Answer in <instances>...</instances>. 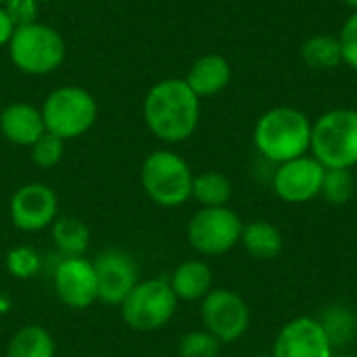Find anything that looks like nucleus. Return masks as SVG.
<instances>
[{"label":"nucleus","instance_id":"14","mask_svg":"<svg viewBox=\"0 0 357 357\" xmlns=\"http://www.w3.org/2000/svg\"><path fill=\"white\" fill-rule=\"evenodd\" d=\"M335 354L316 318H295L276 337L272 357H331Z\"/></svg>","mask_w":357,"mask_h":357},{"label":"nucleus","instance_id":"15","mask_svg":"<svg viewBox=\"0 0 357 357\" xmlns=\"http://www.w3.org/2000/svg\"><path fill=\"white\" fill-rule=\"evenodd\" d=\"M0 130L13 144L31 146L46 132V126L38 109H33L31 105L17 102L2 111Z\"/></svg>","mask_w":357,"mask_h":357},{"label":"nucleus","instance_id":"21","mask_svg":"<svg viewBox=\"0 0 357 357\" xmlns=\"http://www.w3.org/2000/svg\"><path fill=\"white\" fill-rule=\"evenodd\" d=\"M301 59L310 69H335L343 63L341 42L335 36H312L301 46Z\"/></svg>","mask_w":357,"mask_h":357},{"label":"nucleus","instance_id":"29","mask_svg":"<svg viewBox=\"0 0 357 357\" xmlns=\"http://www.w3.org/2000/svg\"><path fill=\"white\" fill-rule=\"evenodd\" d=\"M4 10L10 17L15 29L23 27V25H29V23H36L33 21V17H36V0H6Z\"/></svg>","mask_w":357,"mask_h":357},{"label":"nucleus","instance_id":"20","mask_svg":"<svg viewBox=\"0 0 357 357\" xmlns=\"http://www.w3.org/2000/svg\"><path fill=\"white\" fill-rule=\"evenodd\" d=\"M6 357H54V339L44 326L27 324L10 339Z\"/></svg>","mask_w":357,"mask_h":357},{"label":"nucleus","instance_id":"7","mask_svg":"<svg viewBox=\"0 0 357 357\" xmlns=\"http://www.w3.org/2000/svg\"><path fill=\"white\" fill-rule=\"evenodd\" d=\"M96 100L82 88H59L54 90L42 109L46 132L69 140L86 134L96 121Z\"/></svg>","mask_w":357,"mask_h":357},{"label":"nucleus","instance_id":"2","mask_svg":"<svg viewBox=\"0 0 357 357\" xmlns=\"http://www.w3.org/2000/svg\"><path fill=\"white\" fill-rule=\"evenodd\" d=\"M253 142L264 159L276 165L287 163L307 155L312 144V121L295 107H274L257 119Z\"/></svg>","mask_w":357,"mask_h":357},{"label":"nucleus","instance_id":"10","mask_svg":"<svg viewBox=\"0 0 357 357\" xmlns=\"http://www.w3.org/2000/svg\"><path fill=\"white\" fill-rule=\"evenodd\" d=\"M324 167L312 155L280 163L274 174V190L284 203H307L320 195Z\"/></svg>","mask_w":357,"mask_h":357},{"label":"nucleus","instance_id":"27","mask_svg":"<svg viewBox=\"0 0 357 357\" xmlns=\"http://www.w3.org/2000/svg\"><path fill=\"white\" fill-rule=\"evenodd\" d=\"M6 270L15 278H31L40 270V257L29 247H15L6 255Z\"/></svg>","mask_w":357,"mask_h":357},{"label":"nucleus","instance_id":"8","mask_svg":"<svg viewBox=\"0 0 357 357\" xmlns=\"http://www.w3.org/2000/svg\"><path fill=\"white\" fill-rule=\"evenodd\" d=\"M243 222L230 207H203L188 222V243L201 255H224L241 243Z\"/></svg>","mask_w":357,"mask_h":357},{"label":"nucleus","instance_id":"26","mask_svg":"<svg viewBox=\"0 0 357 357\" xmlns=\"http://www.w3.org/2000/svg\"><path fill=\"white\" fill-rule=\"evenodd\" d=\"M63 153H65V140L50 132H44L31 144V159L40 167H54L63 159Z\"/></svg>","mask_w":357,"mask_h":357},{"label":"nucleus","instance_id":"25","mask_svg":"<svg viewBox=\"0 0 357 357\" xmlns=\"http://www.w3.org/2000/svg\"><path fill=\"white\" fill-rule=\"evenodd\" d=\"M178 351L182 357H218L220 341L207 331H192L180 339Z\"/></svg>","mask_w":357,"mask_h":357},{"label":"nucleus","instance_id":"19","mask_svg":"<svg viewBox=\"0 0 357 357\" xmlns=\"http://www.w3.org/2000/svg\"><path fill=\"white\" fill-rule=\"evenodd\" d=\"M241 243L249 255L255 259H276L282 251V234L280 230L264 220H255L243 226Z\"/></svg>","mask_w":357,"mask_h":357},{"label":"nucleus","instance_id":"6","mask_svg":"<svg viewBox=\"0 0 357 357\" xmlns=\"http://www.w3.org/2000/svg\"><path fill=\"white\" fill-rule=\"evenodd\" d=\"M10 59L25 73H48L54 71L65 59V42L48 25L29 23L17 27L10 38Z\"/></svg>","mask_w":357,"mask_h":357},{"label":"nucleus","instance_id":"3","mask_svg":"<svg viewBox=\"0 0 357 357\" xmlns=\"http://www.w3.org/2000/svg\"><path fill=\"white\" fill-rule=\"evenodd\" d=\"M312 157L324 169L357 165V111L331 109L312 123Z\"/></svg>","mask_w":357,"mask_h":357},{"label":"nucleus","instance_id":"13","mask_svg":"<svg viewBox=\"0 0 357 357\" xmlns=\"http://www.w3.org/2000/svg\"><path fill=\"white\" fill-rule=\"evenodd\" d=\"M56 195L44 184H25L10 199V220L23 232H40L56 220Z\"/></svg>","mask_w":357,"mask_h":357},{"label":"nucleus","instance_id":"32","mask_svg":"<svg viewBox=\"0 0 357 357\" xmlns=\"http://www.w3.org/2000/svg\"><path fill=\"white\" fill-rule=\"evenodd\" d=\"M331 357H347V356H341V354H333Z\"/></svg>","mask_w":357,"mask_h":357},{"label":"nucleus","instance_id":"18","mask_svg":"<svg viewBox=\"0 0 357 357\" xmlns=\"http://www.w3.org/2000/svg\"><path fill=\"white\" fill-rule=\"evenodd\" d=\"M326 333L333 349L347 347L357 337V316L356 312L345 303H333L322 310L320 318H316Z\"/></svg>","mask_w":357,"mask_h":357},{"label":"nucleus","instance_id":"1","mask_svg":"<svg viewBox=\"0 0 357 357\" xmlns=\"http://www.w3.org/2000/svg\"><path fill=\"white\" fill-rule=\"evenodd\" d=\"M201 105L186 79H163L151 88L144 100L149 130L165 142H182L199 126Z\"/></svg>","mask_w":357,"mask_h":357},{"label":"nucleus","instance_id":"24","mask_svg":"<svg viewBox=\"0 0 357 357\" xmlns=\"http://www.w3.org/2000/svg\"><path fill=\"white\" fill-rule=\"evenodd\" d=\"M356 182L351 176V169H326L322 178L320 195L331 205H343L354 197Z\"/></svg>","mask_w":357,"mask_h":357},{"label":"nucleus","instance_id":"4","mask_svg":"<svg viewBox=\"0 0 357 357\" xmlns=\"http://www.w3.org/2000/svg\"><path fill=\"white\" fill-rule=\"evenodd\" d=\"M192 172L188 163L172 151L151 153L140 172L142 188L161 207H178L192 197Z\"/></svg>","mask_w":357,"mask_h":357},{"label":"nucleus","instance_id":"17","mask_svg":"<svg viewBox=\"0 0 357 357\" xmlns=\"http://www.w3.org/2000/svg\"><path fill=\"white\" fill-rule=\"evenodd\" d=\"M211 284H213L211 268L201 259H190L180 264L169 280V287L174 289L176 297L184 301L203 299L211 291Z\"/></svg>","mask_w":357,"mask_h":357},{"label":"nucleus","instance_id":"28","mask_svg":"<svg viewBox=\"0 0 357 357\" xmlns=\"http://www.w3.org/2000/svg\"><path fill=\"white\" fill-rule=\"evenodd\" d=\"M339 42H341L343 63L357 71V10H354V15H349L347 21L343 23Z\"/></svg>","mask_w":357,"mask_h":357},{"label":"nucleus","instance_id":"35","mask_svg":"<svg viewBox=\"0 0 357 357\" xmlns=\"http://www.w3.org/2000/svg\"><path fill=\"white\" fill-rule=\"evenodd\" d=\"M2 2H6V0H0V4H2Z\"/></svg>","mask_w":357,"mask_h":357},{"label":"nucleus","instance_id":"22","mask_svg":"<svg viewBox=\"0 0 357 357\" xmlns=\"http://www.w3.org/2000/svg\"><path fill=\"white\" fill-rule=\"evenodd\" d=\"M192 199L203 207H226L232 199V182L220 172H203L192 178Z\"/></svg>","mask_w":357,"mask_h":357},{"label":"nucleus","instance_id":"12","mask_svg":"<svg viewBox=\"0 0 357 357\" xmlns=\"http://www.w3.org/2000/svg\"><path fill=\"white\" fill-rule=\"evenodd\" d=\"M54 291L59 299L73 310H86L98 301V280L92 261L65 257L54 270Z\"/></svg>","mask_w":357,"mask_h":357},{"label":"nucleus","instance_id":"30","mask_svg":"<svg viewBox=\"0 0 357 357\" xmlns=\"http://www.w3.org/2000/svg\"><path fill=\"white\" fill-rule=\"evenodd\" d=\"M13 31H15V25H13L10 17L6 15L4 8H0V46L6 44V42H10Z\"/></svg>","mask_w":357,"mask_h":357},{"label":"nucleus","instance_id":"34","mask_svg":"<svg viewBox=\"0 0 357 357\" xmlns=\"http://www.w3.org/2000/svg\"><path fill=\"white\" fill-rule=\"evenodd\" d=\"M257 357H272V356H257Z\"/></svg>","mask_w":357,"mask_h":357},{"label":"nucleus","instance_id":"31","mask_svg":"<svg viewBox=\"0 0 357 357\" xmlns=\"http://www.w3.org/2000/svg\"><path fill=\"white\" fill-rule=\"evenodd\" d=\"M349 8H354V10H357V0H343Z\"/></svg>","mask_w":357,"mask_h":357},{"label":"nucleus","instance_id":"23","mask_svg":"<svg viewBox=\"0 0 357 357\" xmlns=\"http://www.w3.org/2000/svg\"><path fill=\"white\" fill-rule=\"evenodd\" d=\"M52 238L67 257H79L88 247L90 230L77 218H61L52 222Z\"/></svg>","mask_w":357,"mask_h":357},{"label":"nucleus","instance_id":"5","mask_svg":"<svg viewBox=\"0 0 357 357\" xmlns=\"http://www.w3.org/2000/svg\"><path fill=\"white\" fill-rule=\"evenodd\" d=\"M178 297L167 280L151 278L138 282L121 303L123 322L142 333L163 328L176 314Z\"/></svg>","mask_w":357,"mask_h":357},{"label":"nucleus","instance_id":"9","mask_svg":"<svg viewBox=\"0 0 357 357\" xmlns=\"http://www.w3.org/2000/svg\"><path fill=\"white\" fill-rule=\"evenodd\" d=\"M201 318L205 331L211 333L220 343L238 341L251 322L249 305L241 295L228 289H211L201 303Z\"/></svg>","mask_w":357,"mask_h":357},{"label":"nucleus","instance_id":"16","mask_svg":"<svg viewBox=\"0 0 357 357\" xmlns=\"http://www.w3.org/2000/svg\"><path fill=\"white\" fill-rule=\"evenodd\" d=\"M230 75H232L230 63L224 56L207 54V56H201L190 67L186 84L199 98H203V96H213V94L222 92L228 86Z\"/></svg>","mask_w":357,"mask_h":357},{"label":"nucleus","instance_id":"33","mask_svg":"<svg viewBox=\"0 0 357 357\" xmlns=\"http://www.w3.org/2000/svg\"><path fill=\"white\" fill-rule=\"evenodd\" d=\"M36 2H46V0H36Z\"/></svg>","mask_w":357,"mask_h":357},{"label":"nucleus","instance_id":"11","mask_svg":"<svg viewBox=\"0 0 357 357\" xmlns=\"http://www.w3.org/2000/svg\"><path fill=\"white\" fill-rule=\"evenodd\" d=\"M92 266L98 280V299L107 305H121L138 284V268L123 251H105L92 261Z\"/></svg>","mask_w":357,"mask_h":357}]
</instances>
